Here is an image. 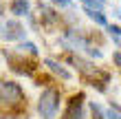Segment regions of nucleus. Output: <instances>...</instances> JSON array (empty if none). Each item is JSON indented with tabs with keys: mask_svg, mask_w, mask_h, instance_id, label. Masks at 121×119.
Listing matches in <instances>:
<instances>
[{
	"mask_svg": "<svg viewBox=\"0 0 121 119\" xmlns=\"http://www.w3.org/2000/svg\"><path fill=\"white\" fill-rule=\"evenodd\" d=\"M106 31H108V38L112 40V44L119 48V44H121V26L117 22L115 24H106Z\"/></svg>",
	"mask_w": 121,
	"mask_h": 119,
	"instance_id": "nucleus-12",
	"label": "nucleus"
},
{
	"mask_svg": "<svg viewBox=\"0 0 121 119\" xmlns=\"http://www.w3.org/2000/svg\"><path fill=\"white\" fill-rule=\"evenodd\" d=\"M84 101H86V95L84 93L73 95L68 99V106H66V110H64L62 119H82L84 117Z\"/></svg>",
	"mask_w": 121,
	"mask_h": 119,
	"instance_id": "nucleus-6",
	"label": "nucleus"
},
{
	"mask_svg": "<svg viewBox=\"0 0 121 119\" xmlns=\"http://www.w3.org/2000/svg\"><path fill=\"white\" fill-rule=\"evenodd\" d=\"M9 13L13 18H26L31 13V0H11L9 2Z\"/></svg>",
	"mask_w": 121,
	"mask_h": 119,
	"instance_id": "nucleus-8",
	"label": "nucleus"
},
{
	"mask_svg": "<svg viewBox=\"0 0 121 119\" xmlns=\"http://www.w3.org/2000/svg\"><path fill=\"white\" fill-rule=\"evenodd\" d=\"M13 51H18V53H24V55H31V57H38L40 55V48L33 44V42L29 40H22V42H18V46L13 48Z\"/></svg>",
	"mask_w": 121,
	"mask_h": 119,
	"instance_id": "nucleus-11",
	"label": "nucleus"
},
{
	"mask_svg": "<svg viewBox=\"0 0 121 119\" xmlns=\"http://www.w3.org/2000/svg\"><path fill=\"white\" fill-rule=\"evenodd\" d=\"M51 2L55 7H60V9H68V7H70V0H51Z\"/></svg>",
	"mask_w": 121,
	"mask_h": 119,
	"instance_id": "nucleus-15",
	"label": "nucleus"
},
{
	"mask_svg": "<svg viewBox=\"0 0 121 119\" xmlns=\"http://www.w3.org/2000/svg\"><path fill=\"white\" fill-rule=\"evenodd\" d=\"M2 16H4V2L0 0V18H2Z\"/></svg>",
	"mask_w": 121,
	"mask_h": 119,
	"instance_id": "nucleus-17",
	"label": "nucleus"
},
{
	"mask_svg": "<svg viewBox=\"0 0 121 119\" xmlns=\"http://www.w3.org/2000/svg\"><path fill=\"white\" fill-rule=\"evenodd\" d=\"M0 104L7 106V108L22 106L24 104V90H22V86L16 84V82L2 79L0 82Z\"/></svg>",
	"mask_w": 121,
	"mask_h": 119,
	"instance_id": "nucleus-3",
	"label": "nucleus"
},
{
	"mask_svg": "<svg viewBox=\"0 0 121 119\" xmlns=\"http://www.w3.org/2000/svg\"><path fill=\"white\" fill-rule=\"evenodd\" d=\"M68 62L90 82V86H95L97 90H101V93L106 90V84H110V75L106 71H99L95 64H90V62L84 60L82 55H68Z\"/></svg>",
	"mask_w": 121,
	"mask_h": 119,
	"instance_id": "nucleus-1",
	"label": "nucleus"
},
{
	"mask_svg": "<svg viewBox=\"0 0 121 119\" xmlns=\"http://www.w3.org/2000/svg\"><path fill=\"white\" fill-rule=\"evenodd\" d=\"M84 13H86V18L92 20L97 26H106V24H108V18H106V13H104V11H99V9H88V7H84Z\"/></svg>",
	"mask_w": 121,
	"mask_h": 119,
	"instance_id": "nucleus-10",
	"label": "nucleus"
},
{
	"mask_svg": "<svg viewBox=\"0 0 121 119\" xmlns=\"http://www.w3.org/2000/svg\"><path fill=\"white\" fill-rule=\"evenodd\" d=\"M60 104H62V93L55 86H48L42 90L40 99H38V113L42 119H55L60 110Z\"/></svg>",
	"mask_w": 121,
	"mask_h": 119,
	"instance_id": "nucleus-2",
	"label": "nucleus"
},
{
	"mask_svg": "<svg viewBox=\"0 0 121 119\" xmlns=\"http://www.w3.org/2000/svg\"><path fill=\"white\" fill-rule=\"evenodd\" d=\"M112 62H115V66H121V53H119V48H115V53H112Z\"/></svg>",
	"mask_w": 121,
	"mask_h": 119,
	"instance_id": "nucleus-16",
	"label": "nucleus"
},
{
	"mask_svg": "<svg viewBox=\"0 0 121 119\" xmlns=\"http://www.w3.org/2000/svg\"><path fill=\"white\" fill-rule=\"evenodd\" d=\"M0 38L7 42H22L26 40V26L18 18H9L4 22H0Z\"/></svg>",
	"mask_w": 121,
	"mask_h": 119,
	"instance_id": "nucleus-5",
	"label": "nucleus"
},
{
	"mask_svg": "<svg viewBox=\"0 0 121 119\" xmlns=\"http://www.w3.org/2000/svg\"><path fill=\"white\" fill-rule=\"evenodd\" d=\"M38 9H40V13H38V16H40V22H42V26H44V29H55V26L62 22V16L53 9V7L40 2Z\"/></svg>",
	"mask_w": 121,
	"mask_h": 119,
	"instance_id": "nucleus-7",
	"label": "nucleus"
},
{
	"mask_svg": "<svg viewBox=\"0 0 121 119\" xmlns=\"http://www.w3.org/2000/svg\"><path fill=\"white\" fill-rule=\"evenodd\" d=\"M77 2H82V7H88V9H99V11H104L106 4H108V0H77Z\"/></svg>",
	"mask_w": 121,
	"mask_h": 119,
	"instance_id": "nucleus-13",
	"label": "nucleus"
},
{
	"mask_svg": "<svg viewBox=\"0 0 121 119\" xmlns=\"http://www.w3.org/2000/svg\"><path fill=\"white\" fill-rule=\"evenodd\" d=\"M44 66H46L51 73L60 75V77H62L64 82H70V77H73V75H70V71H66V68H64L57 60H53V57H44Z\"/></svg>",
	"mask_w": 121,
	"mask_h": 119,
	"instance_id": "nucleus-9",
	"label": "nucleus"
},
{
	"mask_svg": "<svg viewBox=\"0 0 121 119\" xmlns=\"http://www.w3.org/2000/svg\"><path fill=\"white\" fill-rule=\"evenodd\" d=\"M2 119H13V117H2Z\"/></svg>",
	"mask_w": 121,
	"mask_h": 119,
	"instance_id": "nucleus-18",
	"label": "nucleus"
},
{
	"mask_svg": "<svg viewBox=\"0 0 121 119\" xmlns=\"http://www.w3.org/2000/svg\"><path fill=\"white\" fill-rule=\"evenodd\" d=\"M90 110H92V119H104V110L97 101H90Z\"/></svg>",
	"mask_w": 121,
	"mask_h": 119,
	"instance_id": "nucleus-14",
	"label": "nucleus"
},
{
	"mask_svg": "<svg viewBox=\"0 0 121 119\" xmlns=\"http://www.w3.org/2000/svg\"><path fill=\"white\" fill-rule=\"evenodd\" d=\"M4 55V60L9 62V66H11V71L13 73H18V75H31L35 73V68H38V64H35L33 60H26V55L24 53H18V51H2Z\"/></svg>",
	"mask_w": 121,
	"mask_h": 119,
	"instance_id": "nucleus-4",
	"label": "nucleus"
}]
</instances>
